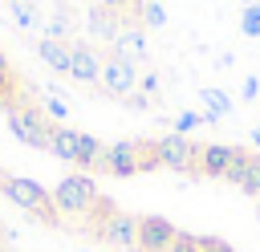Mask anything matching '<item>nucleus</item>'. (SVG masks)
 <instances>
[{
    "label": "nucleus",
    "mask_w": 260,
    "mask_h": 252,
    "mask_svg": "<svg viewBox=\"0 0 260 252\" xmlns=\"http://www.w3.org/2000/svg\"><path fill=\"white\" fill-rule=\"evenodd\" d=\"M0 191L16 203V207H24L28 215H37V219H45L49 228H57L61 219H57V207H53V195L41 187V183H32V179H24V175H8L4 183H0Z\"/></svg>",
    "instance_id": "nucleus-1"
},
{
    "label": "nucleus",
    "mask_w": 260,
    "mask_h": 252,
    "mask_svg": "<svg viewBox=\"0 0 260 252\" xmlns=\"http://www.w3.org/2000/svg\"><path fill=\"white\" fill-rule=\"evenodd\" d=\"M93 199H98V187H93L89 175H65L53 191V207L65 211V215H85L93 207Z\"/></svg>",
    "instance_id": "nucleus-2"
},
{
    "label": "nucleus",
    "mask_w": 260,
    "mask_h": 252,
    "mask_svg": "<svg viewBox=\"0 0 260 252\" xmlns=\"http://www.w3.org/2000/svg\"><path fill=\"white\" fill-rule=\"evenodd\" d=\"M154 154H158V167H167V171H191V167H199V146L187 134L154 138Z\"/></svg>",
    "instance_id": "nucleus-3"
},
{
    "label": "nucleus",
    "mask_w": 260,
    "mask_h": 252,
    "mask_svg": "<svg viewBox=\"0 0 260 252\" xmlns=\"http://www.w3.org/2000/svg\"><path fill=\"white\" fill-rule=\"evenodd\" d=\"M138 65L134 61H126V57H114L110 53V61H102V89L110 93V98H130L134 89H138Z\"/></svg>",
    "instance_id": "nucleus-4"
},
{
    "label": "nucleus",
    "mask_w": 260,
    "mask_h": 252,
    "mask_svg": "<svg viewBox=\"0 0 260 252\" xmlns=\"http://www.w3.org/2000/svg\"><path fill=\"white\" fill-rule=\"evenodd\" d=\"M175 224L162 219V215H142L138 219V252H167L171 240H175Z\"/></svg>",
    "instance_id": "nucleus-5"
},
{
    "label": "nucleus",
    "mask_w": 260,
    "mask_h": 252,
    "mask_svg": "<svg viewBox=\"0 0 260 252\" xmlns=\"http://www.w3.org/2000/svg\"><path fill=\"white\" fill-rule=\"evenodd\" d=\"M102 240L114 248V252H138V219L118 211L106 228H102Z\"/></svg>",
    "instance_id": "nucleus-6"
},
{
    "label": "nucleus",
    "mask_w": 260,
    "mask_h": 252,
    "mask_svg": "<svg viewBox=\"0 0 260 252\" xmlns=\"http://www.w3.org/2000/svg\"><path fill=\"white\" fill-rule=\"evenodd\" d=\"M69 77H73V81H81V85H98V81H102V57H98L89 45H73Z\"/></svg>",
    "instance_id": "nucleus-7"
},
{
    "label": "nucleus",
    "mask_w": 260,
    "mask_h": 252,
    "mask_svg": "<svg viewBox=\"0 0 260 252\" xmlns=\"http://www.w3.org/2000/svg\"><path fill=\"white\" fill-rule=\"evenodd\" d=\"M37 57H41L49 69L69 73V65H73V41H53V37H41V41H37Z\"/></svg>",
    "instance_id": "nucleus-8"
},
{
    "label": "nucleus",
    "mask_w": 260,
    "mask_h": 252,
    "mask_svg": "<svg viewBox=\"0 0 260 252\" xmlns=\"http://www.w3.org/2000/svg\"><path fill=\"white\" fill-rule=\"evenodd\" d=\"M77 150H81V130L57 122L53 134H49V154H57L61 163H77Z\"/></svg>",
    "instance_id": "nucleus-9"
},
{
    "label": "nucleus",
    "mask_w": 260,
    "mask_h": 252,
    "mask_svg": "<svg viewBox=\"0 0 260 252\" xmlns=\"http://www.w3.org/2000/svg\"><path fill=\"white\" fill-rule=\"evenodd\" d=\"M232 154H236V146L207 142V146H199V171H203V175H211V179H223V175H228V167H232Z\"/></svg>",
    "instance_id": "nucleus-10"
},
{
    "label": "nucleus",
    "mask_w": 260,
    "mask_h": 252,
    "mask_svg": "<svg viewBox=\"0 0 260 252\" xmlns=\"http://www.w3.org/2000/svg\"><path fill=\"white\" fill-rule=\"evenodd\" d=\"M85 24H89V33L93 37H102V41H118L126 28H122V20H118V12H110V8H102V4H93L89 8V16H85Z\"/></svg>",
    "instance_id": "nucleus-11"
},
{
    "label": "nucleus",
    "mask_w": 260,
    "mask_h": 252,
    "mask_svg": "<svg viewBox=\"0 0 260 252\" xmlns=\"http://www.w3.org/2000/svg\"><path fill=\"white\" fill-rule=\"evenodd\" d=\"M114 57H126V61H146V33L142 28H126L118 41H114Z\"/></svg>",
    "instance_id": "nucleus-12"
},
{
    "label": "nucleus",
    "mask_w": 260,
    "mask_h": 252,
    "mask_svg": "<svg viewBox=\"0 0 260 252\" xmlns=\"http://www.w3.org/2000/svg\"><path fill=\"white\" fill-rule=\"evenodd\" d=\"M232 110V98L223 89H203V122H215Z\"/></svg>",
    "instance_id": "nucleus-13"
},
{
    "label": "nucleus",
    "mask_w": 260,
    "mask_h": 252,
    "mask_svg": "<svg viewBox=\"0 0 260 252\" xmlns=\"http://www.w3.org/2000/svg\"><path fill=\"white\" fill-rule=\"evenodd\" d=\"M236 187H240L244 195H256V199H260V154L248 159V167H244V175H240Z\"/></svg>",
    "instance_id": "nucleus-14"
},
{
    "label": "nucleus",
    "mask_w": 260,
    "mask_h": 252,
    "mask_svg": "<svg viewBox=\"0 0 260 252\" xmlns=\"http://www.w3.org/2000/svg\"><path fill=\"white\" fill-rule=\"evenodd\" d=\"M8 8H12V24H20V28H32V24H37V4H32V0L8 4Z\"/></svg>",
    "instance_id": "nucleus-15"
},
{
    "label": "nucleus",
    "mask_w": 260,
    "mask_h": 252,
    "mask_svg": "<svg viewBox=\"0 0 260 252\" xmlns=\"http://www.w3.org/2000/svg\"><path fill=\"white\" fill-rule=\"evenodd\" d=\"M138 8H142V20H146V28H162V24H167V8H162L158 0H142Z\"/></svg>",
    "instance_id": "nucleus-16"
},
{
    "label": "nucleus",
    "mask_w": 260,
    "mask_h": 252,
    "mask_svg": "<svg viewBox=\"0 0 260 252\" xmlns=\"http://www.w3.org/2000/svg\"><path fill=\"white\" fill-rule=\"evenodd\" d=\"M240 33H244V37H260V4H248V8H244Z\"/></svg>",
    "instance_id": "nucleus-17"
},
{
    "label": "nucleus",
    "mask_w": 260,
    "mask_h": 252,
    "mask_svg": "<svg viewBox=\"0 0 260 252\" xmlns=\"http://www.w3.org/2000/svg\"><path fill=\"white\" fill-rule=\"evenodd\" d=\"M167 252H203V248H199V236H191V232H183V228H179Z\"/></svg>",
    "instance_id": "nucleus-18"
},
{
    "label": "nucleus",
    "mask_w": 260,
    "mask_h": 252,
    "mask_svg": "<svg viewBox=\"0 0 260 252\" xmlns=\"http://www.w3.org/2000/svg\"><path fill=\"white\" fill-rule=\"evenodd\" d=\"M199 122H203V114H195V110H183V114L175 118V134H191Z\"/></svg>",
    "instance_id": "nucleus-19"
},
{
    "label": "nucleus",
    "mask_w": 260,
    "mask_h": 252,
    "mask_svg": "<svg viewBox=\"0 0 260 252\" xmlns=\"http://www.w3.org/2000/svg\"><path fill=\"white\" fill-rule=\"evenodd\" d=\"M45 110H49V114H53V118H57V122H65V114H69V110H65V102H61V98H45Z\"/></svg>",
    "instance_id": "nucleus-20"
},
{
    "label": "nucleus",
    "mask_w": 260,
    "mask_h": 252,
    "mask_svg": "<svg viewBox=\"0 0 260 252\" xmlns=\"http://www.w3.org/2000/svg\"><path fill=\"white\" fill-rule=\"evenodd\" d=\"M98 4H102V8H110V12H118V16H122V12H126V8H130V4H134V0H98Z\"/></svg>",
    "instance_id": "nucleus-21"
},
{
    "label": "nucleus",
    "mask_w": 260,
    "mask_h": 252,
    "mask_svg": "<svg viewBox=\"0 0 260 252\" xmlns=\"http://www.w3.org/2000/svg\"><path fill=\"white\" fill-rule=\"evenodd\" d=\"M260 93V81L256 77H244V98H256Z\"/></svg>",
    "instance_id": "nucleus-22"
},
{
    "label": "nucleus",
    "mask_w": 260,
    "mask_h": 252,
    "mask_svg": "<svg viewBox=\"0 0 260 252\" xmlns=\"http://www.w3.org/2000/svg\"><path fill=\"white\" fill-rule=\"evenodd\" d=\"M138 85H142V89H146V93H154V89H158V77H154V73H146V77H142V81H138Z\"/></svg>",
    "instance_id": "nucleus-23"
},
{
    "label": "nucleus",
    "mask_w": 260,
    "mask_h": 252,
    "mask_svg": "<svg viewBox=\"0 0 260 252\" xmlns=\"http://www.w3.org/2000/svg\"><path fill=\"white\" fill-rule=\"evenodd\" d=\"M252 142H256V146H260V126H256V134H252Z\"/></svg>",
    "instance_id": "nucleus-24"
},
{
    "label": "nucleus",
    "mask_w": 260,
    "mask_h": 252,
    "mask_svg": "<svg viewBox=\"0 0 260 252\" xmlns=\"http://www.w3.org/2000/svg\"><path fill=\"white\" fill-rule=\"evenodd\" d=\"M8 4H20V0H8Z\"/></svg>",
    "instance_id": "nucleus-25"
}]
</instances>
